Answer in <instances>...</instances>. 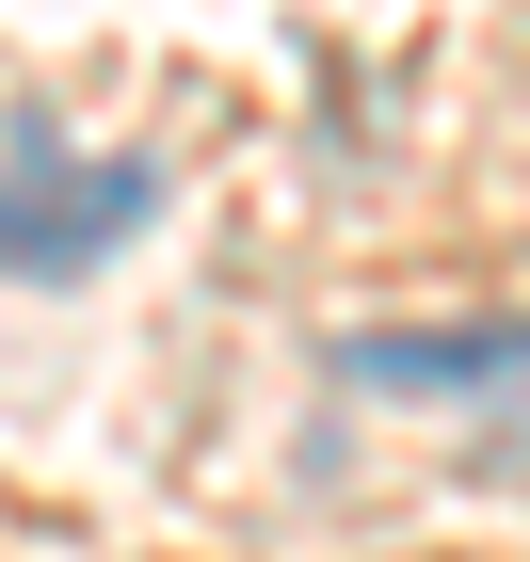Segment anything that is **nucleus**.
I'll return each instance as SVG.
<instances>
[{"label":"nucleus","instance_id":"2","mask_svg":"<svg viewBox=\"0 0 530 562\" xmlns=\"http://www.w3.org/2000/svg\"><path fill=\"white\" fill-rule=\"evenodd\" d=\"M338 386H370V402H435L483 467H530V322H450V338L370 322V338H338Z\"/></svg>","mask_w":530,"mask_h":562},{"label":"nucleus","instance_id":"1","mask_svg":"<svg viewBox=\"0 0 530 562\" xmlns=\"http://www.w3.org/2000/svg\"><path fill=\"white\" fill-rule=\"evenodd\" d=\"M145 225H161V161H81V145H48V130L0 145V273L65 290V273H97Z\"/></svg>","mask_w":530,"mask_h":562}]
</instances>
